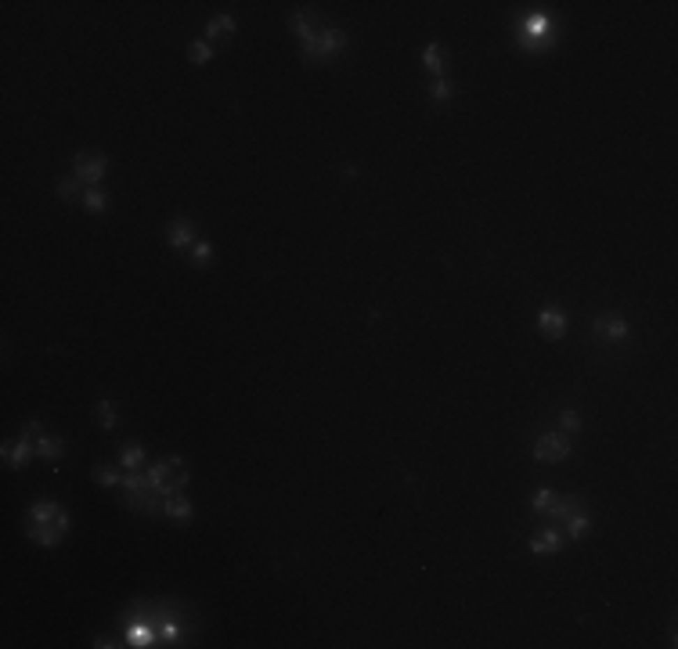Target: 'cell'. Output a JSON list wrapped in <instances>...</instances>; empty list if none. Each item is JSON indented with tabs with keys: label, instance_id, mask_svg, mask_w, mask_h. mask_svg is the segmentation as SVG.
<instances>
[{
	"label": "cell",
	"instance_id": "obj_28",
	"mask_svg": "<svg viewBox=\"0 0 678 649\" xmlns=\"http://www.w3.org/2000/svg\"><path fill=\"white\" fill-rule=\"evenodd\" d=\"M559 429H563V433H570V436H574V433L581 429V418H578V411H574V408H570V411H563V418H559Z\"/></svg>",
	"mask_w": 678,
	"mask_h": 649
},
{
	"label": "cell",
	"instance_id": "obj_18",
	"mask_svg": "<svg viewBox=\"0 0 678 649\" xmlns=\"http://www.w3.org/2000/svg\"><path fill=\"white\" fill-rule=\"evenodd\" d=\"M126 642H130V646H152L156 635L148 632L144 624H130V627H126Z\"/></svg>",
	"mask_w": 678,
	"mask_h": 649
},
{
	"label": "cell",
	"instance_id": "obj_26",
	"mask_svg": "<svg viewBox=\"0 0 678 649\" xmlns=\"http://www.w3.org/2000/svg\"><path fill=\"white\" fill-rule=\"evenodd\" d=\"M289 26H292V33H296V36H300V40H307V36L314 33V29H310V22H307V15H303V11H296V15L289 18Z\"/></svg>",
	"mask_w": 678,
	"mask_h": 649
},
{
	"label": "cell",
	"instance_id": "obj_4",
	"mask_svg": "<svg viewBox=\"0 0 678 649\" xmlns=\"http://www.w3.org/2000/svg\"><path fill=\"white\" fill-rule=\"evenodd\" d=\"M574 451V441H570V433H545L541 441L534 444V458L538 462H563V458Z\"/></svg>",
	"mask_w": 678,
	"mask_h": 649
},
{
	"label": "cell",
	"instance_id": "obj_6",
	"mask_svg": "<svg viewBox=\"0 0 678 649\" xmlns=\"http://www.w3.org/2000/svg\"><path fill=\"white\" fill-rule=\"evenodd\" d=\"M559 545H563L559 527H541V534L531 537V552H538V556H552V552H559Z\"/></svg>",
	"mask_w": 678,
	"mask_h": 649
},
{
	"label": "cell",
	"instance_id": "obj_16",
	"mask_svg": "<svg viewBox=\"0 0 678 649\" xmlns=\"http://www.w3.org/2000/svg\"><path fill=\"white\" fill-rule=\"evenodd\" d=\"M422 69L433 72V76L440 79V72H444V58H440V47H437V44H430L426 51H422Z\"/></svg>",
	"mask_w": 678,
	"mask_h": 649
},
{
	"label": "cell",
	"instance_id": "obj_5",
	"mask_svg": "<svg viewBox=\"0 0 678 649\" xmlns=\"http://www.w3.org/2000/svg\"><path fill=\"white\" fill-rule=\"evenodd\" d=\"M73 166H76V177H80L83 184L98 188V181L105 177V170H109V159H105V155H91V152H80Z\"/></svg>",
	"mask_w": 678,
	"mask_h": 649
},
{
	"label": "cell",
	"instance_id": "obj_25",
	"mask_svg": "<svg viewBox=\"0 0 678 649\" xmlns=\"http://www.w3.org/2000/svg\"><path fill=\"white\" fill-rule=\"evenodd\" d=\"M430 98H433V101H451V98H455V87L440 76V79L433 83V87H430Z\"/></svg>",
	"mask_w": 678,
	"mask_h": 649
},
{
	"label": "cell",
	"instance_id": "obj_29",
	"mask_svg": "<svg viewBox=\"0 0 678 649\" xmlns=\"http://www.w3.org/2000/svg\"><path fill=\"white\" fill-rule=\"evenodd\" d=\"M22 436H29V441H36V436H40V422H26V426H22Z\"/></svg>",
	"mask_w": 678,
	"mask_h": 649
},
{
	"label": "cell",
	"instance_id": "obj_12",
	"mask_svg": "<svg viewBox=\"0 0 678 649\" xmlns=\"http://www.w3.org/2000/svg\"><path fill=\"white\" fill-rule=\"evenodd\" d=\"M159 512L170 516V519H188V516H192V501H188L184 494H170V498H163Z\"/></svg>",
	"mask_w": 678,
	"mask_h": 649
},
{
	"label": "cell",
	"instance_id": "obj_22",
	"mask_svg": "<svg viewBox=\"0 0 678 649\" xmlns=\"http://www.w3.org/2000/svg\"><path fill=\"white\" fill-rule=\"evenodd\" d=\"M94 480L101 487H116V484H123V473H116V469H109V466H98L94 469Z\"/></svg>",
	"mask_w": 678,
	"mask_h": 649
},
{
	"label": "cell",
	"instance_id": "obj_19",
	"mask_svg": "<svg viewBox=\"0 0 678 649\" xmlns=\"http://www.w3.org/2000/svg\"><path fill=\"white\" fill-rule=\"evenodd\" d=\"M119 466H123V469H141V466H144V451H141L137 444L123 448V455H119Z\"/></svg>",
	"mask_w": 678,
	"mask_h": 649
},
{
	"label": "cell",
	"instance_id": "obj_21",
	"mask_svg": "<svg viewBox=\"0 0 678 649\" xmlns=\"http://www.w3.org/2000/svg\"><path fill=\"white\" fill-rule=\"evenodd\" d=\"M188 253H192V264H195V267H206V264H209V257H213V249H209V242H206V238H199L192 249H188Z\"/></svg>",
	"mask_w": 678,
	"mask_h": 649
},
{
	"label": "cell",
	"instance_id": "obj_15",
	"mask_svg": "<svg viewBox=\"0 0 678 649\" xmlns=\"http://www.w3.org/2000/svg\"><path fill=\"white\" fill-rule=\"evenodd\" d=\"M588 527H592V519H588V512H585V509H578L574 516H570V519L563 523V530H566V537H570V541H581V537L588 534Z\"/></svg>",
	"mask_w": 678,
	"mask_h": 649
},
{
	"label": "cell",
	"instance_id": "obj_17",
	"mask_svg": "<svg viewBox=\"0 0 678 649\" xmlns=\"http://www.w3.org/2000/svg\"><path fill=\"white\" fill-rule=\"evenodd\" d=\"M83 206H87V213H105V209H109V199H105L98 188H87V192H83Z\"/></svg>",
	"mask_w": 678,
	"mask_h": 649
},
{
	"label": "cell",
	"instance_id": "obj_23",
	"mask_svg": "<svg viewBox=\"0 0 678 649\" xmlns=\"http://www.w3.org/2000/svg\"><path fill=\"white\" fill-rule=\"evenodd\" d=\"M188 58H192L195 66H206V61L213 58V51H209V44H206V40H195V44L188 47Z\"/></svg>",
	"mask_w": 678,
	"mask_h": 649
},
{
	"label": "cell",
	"instance_id": "obj_27",
	"mask_svg": "<svg viewBox=\"0 0 678 649\" xmlns=\"http://www.w3.org/2000/svg\"><path fill=\"white\" fill-rule=\"evenodd\" d=\"M552 501H556V494L548 491V487H541V491H534V498H531V509H534V512H545L548 505H552Z\"/></svg>",
	"mask_w": 678,
	"mask_h": 649
},
{
	"label": "cell",
	"instance_id": "obj_1",
	"mask_svg": "<svg viewBox=\"0 0 678 649\" xmlns=\"http://www.w3.org/2000/svg\"><path fill=\"white\" fill-rule=\"evenodd\" d=\"M26 534L40 549H54L69 534V512L61 505H54V501H36L26 512Z\"/></svg>",
	"mask_w": 678,
	"mask_h": 649
},
{
	"label": "cell",
	"instance_id": "obj_24",
	"mask_svg": "<svg viewBox=\"0 0 678 649\" xmlns=\"http://www.w3.org/2000/svg\"><path fill=\"white\" fill-rule=\"evenodd\" d=\"M98 422H101L105 429L116 426V404H112V401H98Z\"/></svg>",
	"mask_w": 678,
	"mask_h": 649
},
{
	"label": "cell",
	"instance_id": "obj_3",
	"mask_svg": "<svg viewBox=\"0 0 678 649\" xmlns=\"http://www.w3.org/2000/svg\"><path fill=\"white\" fill-rule=\"evenodd\" d=\"M300 44H303V58L307 61H325L336 51L347 47V36L339 33V29H325V33H310L307 40H300Z\"/></svg>",
	"mask_w": 678,
	"mask_h": 649
},
{
	"label": "cell",
	"instance_id": "obj_8",
	"mask_svg": "<svg viewBox=\"0 0 678 649\" xmlns=\"http://www.w3.org/2000/svg\"><path fill=\"white\" fill-rule=\"evenodd\" d=\"M33 451H36V444L29 441V436H22L18 444H4V462H8L11 469H22L29 458H33Z\"/></svg>",
	"mask_w": 678,
	"mask_h": 649
},
{
	"label": "cell",
	"instance_id": "obj_10",
	"mask_svg": "<svg viewBox=\"0 0 678 649\" xmlns=\"http://www.w3.org/2000/svg\"><path fill=\"white\" fill-rule=\"evenodd\" d=\"M538 328L545 332V336L559 339L563 332H566V314H563V310H541V314H538Z\"/></svg>",
	"mask_w": 678,
	"mask_h": 649
},
{
	"label": "cell",
	"instance_id": "obj_20",
	"mask_svg": "<svg viewBox=\"0 0 678 649\" xmlns=\"http://www.w3.org/2000/svg\"><path fill=\"white\" fill-rule=\"evenodd\" d=\"M58 195L66 202H76L80 199V177H61L58 181Z\"/></svg>",
	"mask_w": 678,
	"mask_h": 649
},
{
	"label": "cell",
	"instance_id": "obj_9",
	"mask_svg": "<svg viewBox=\"0 0 678 649\" xmlns=\"http://www.w3.org/2000/svg\"><path fill=\"white\" fill-rule=\"evenodd\" d=\"M578 509H581V501H578L574 494H570V498H556L545 512H548V519H552V527H563V523H566L570 516H574Z\"/></svg>",
	"mask_w": 678,
	"mask_h": 649
},
{
	"label": "cell",
	"instance_id": "obj_7",
	"mask_svg": "<svg viewBox=\"0 0 678 649\" xmlns=\"http://www.w3.org/2000/svg\"><path fill=\"white\" fill-rule=\"evenodd\" d=\"M166 238H170V245H174V249H192L199 242L192 220H174V224H170V235Z\"/></svg>",
	"mask_w": 678,
	"mask_h": 649
},
{
	"label": "cell",
	"instance_id": "obj_11",
	"mask_svg": "<svg viewBox=\"0 0 678 649\" xmlns=\"http://www.w3.org/2000/svg\"><path fill=\"white\" fill-rule=\"evenodd\" d=\"M596 332L606 339H628V321L621 318V314H606V318L596 321Z\"/></svg>",
	"mask_w": 678,
	"mask_h": 649
},
{
	"label": "cell",
	"instance_id": "obj_14",
	"mask_svg": "<svg viewBox=\"0 0 678 649\" xmlns=\"http://www.w3.org/2000/svg\"><path fill=\"white\" fill-rule=\"evenodd\" d=\"M206 36H209V40H227V36H235V18H231V15H217V18H209Z\"/></svg>",
	"mask_w": 678,
	"mask_h": 649
},
{
	"label": "cell",
	"instance_id": "obj_2",
	"mask_svg": "<svg viewBox=\"0 0 678 649\" xmlns=\"http://www.w3.org/2000/svg\"><path fill=\"white\" fill-rule=\"evenodd\" d=\"M516 44L523 47V51H548L556 44V36H552V22H548V15H531L527 18V26L520 29V36H516Z\"/></svg>",
	"mask_w": 678,
	"mask_h": 649
},
{
	"label": "cell",
	"instance_id": "obj_13",
	"mask_svg": "<svg viewBox=\"0 0 678 649\" xmlns=\"http://www.w3.org/2000/svg\"><path fill=\"white\" fill-rule=\"evenodd\" d=\"M33 444H36V455H44V458H51V462H58V458H61V455H66V444H61V441H58V436H51V433H40V436H36V441H33Z\"/></svg>",
	"mask_w": 678,
	"mask_h": 649
}]
</instances>
